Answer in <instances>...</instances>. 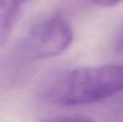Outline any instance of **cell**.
<instances>
[{"instance_id": "1", "label": "cell", "mask_w": 123, "mask_h": 122, "mask_svg": "<svg viewBox=\"0 0 123 122\" xmlns=\"http://www.w3.org/2000/svg\"><path fill=\"white\" fill-rule=\"evenodd\" d=\"M123 92V64L84 66L55 78L44 98L63 107L97 103Z\"/></svg>"}, {"instance_id": "2", "label": "cell", "mask_w": 123, "mask_h": 122, "mask_svg": "<svg viewBox=\"0 0 123 122\" xmlns=\"http://www.w3.org/2000/svg\"><path fill=\"white\" fill-rule=\"evenodd\" d=\"M74 32L68 20L53 16L36 24L22 40L19 55L29 61L45 60L65 53L73 43Z\"/></svg>"}, {"instance_id": "3", "label": "cell", "mask_w": 123, "mask_h": 122, "mask_svg": "<svg viewBox=\"0 0 123 122\" xmlns=\"http://www.w3.org/2000/svg\"><path fill=\"white\" fill-rule=\"evenodd\" d=\"M30 1L32 0H0V47L8 41L24 6Z\"/></svg>"}, {"instance_id": "4", "label": "cell", "mask_w": 123, "mask_h": 122, "mask_svg": "<svg viewBox=\"0 0 123 122\" xmlns=\"http://www.w3.org/2000/svg\"><path fill=\"white\" fill-rule=\"evenodd\" d=\"M109 119L115 121H123V95L118 97L109 109Z\"/></svg>"}, {"instance_id": "5", "label": "cell", "mask_w": 123, "mask_h": 122, "mask_svg": "<svg viewBox=\"0 0 123 122\" xmlns=\"http://www.w3.org/2000/svg\"><path fill=\"white\" fill-rule=\"evenodd\" d=\"M114 49L116 53L118 54H123V26L121 28L120 32L117 34L115 42H114Z\"/></svg>"}, {"instance_id": "6", "label": "cell", "mask_w": 123, "mask_h": 122, "mask_svg": "<svg viewBox=\"0 0 123 122\" xmlns=\"http://www.w3.org/2000/svg\"><path fill=\"white\" fill-rule=\"evenodd\" d=\"M91 1L102 7H114L120 2H122L123 0H91Z\"/></svg>"}, {"instance_id": "7", "label": "cell", "mask_w": 123, "mask_h": 122, "mask_svg": "<svg viewBox=\"0 0 123 122\" xmlns=\"http://www.w3.org/2000/svg\"><path fill=\"white\" fill-rule=\"evenodd\" d=\"M47 120H56V121H62V120H91L90 117H85V116H80V115H77V116H72V115H68V116H51V117H48Z\"/></svg>"}]
</instances>
